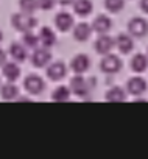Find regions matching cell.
Segmentation results:
<instances>
[{
	"instance_id": "1",
	"label": "cell",
	"mask_w": 148,
	"mask_h": 159,
	"mask_svg": "<svg viewBox=\"0 0 148 159\" xmlns=\"http://www.w3.org/2000/svg\"><path fill=\"white\" fill-rule=\"evenodd\" d=\"M11 25H13L14 30L25 33V31H31L38 25V19L33 14L20 11V13H16V14L11 16Z\"/></svg>"
},
{
	"instance_id": "2",
	"label": "cell",
	"mask_w": 148,
	"mask_h": 159,
	"mask_svg": "<svg viewBox=\"0 0 148 159\" xmlns=\"http://www.w3.org/2000/svg\"><path fill=\"white\" fill-rule=\"evenodd\" d=\"M100 69L105 73H109V75L117 73L122 69V61L117 55H111V53L103 55V59L100 61Z\"/></svg>"
},
{
	"instance_id": "3",
	"label": "cell",
	"mask_w": 148,
	"mask_h": 159,
	"mask_svg": "<svg viewBox=\"0 0 148 159\" xmlns=\"http://www.w3.org/2000/svg\"><path fill=\"white\" fill-rule=\"evenodd\" d=\"M128 33L132 38H143L148 33V22L143 17H132L128 22Z\"/></svg>"
},
{
	"instance_id": "4",
	"label": "cell",
	"mask_w": 148,
	"mask_h": 159,
	"mask_svg": "<svg viewBox=\"0 0 148 159\" xmlns=\"http://www.w3.org/2000/svg\"><path fill=\"white\" fill-rule=\"evenodd\" d=\"M70 91L78 97H86L89 94V83L84 80V76H81V73H77L70 80Z\"/></svg>"
},
{
	"instance_id": "5",
	"label": "cell",
	"mask_w": 148,
	"mask_h": 159,
	"mask_svg": "<svg viewBox=\"0 0 148 159\" xmlns=\"http://www.w3.org/2000/svg\"><path fill=\"white\" fill-rule=\"evenodd\" d=\"M50 59H52V53H50V50L47 47H41V48L36 47L34 52L31 53V64L34 67H38V69L48 66Z\"/></svg>"
},
{
	"instance_id": "6",
	"label": "cell",
	"mask_w": 148,
	"mask_h": 159,
	"mask_svg": "<svg viewBox=\"0 0 148 159\" xmlns=\"http://www.w3.org/2000/svg\"><path fill=\"white\" fill-rule=\"evenodd\" d=\"M24 88L30 94L38 95V94H41L45 89V83H44V80L41 76H38V75H28L25 78V81H24Z\"/></svg>"
},
{
	"instance_id": "7",
	"label": "cell",
	"mask_w": 148,
	"mask_h": 159,
	"mask_svg": "<svg viewBox=\"0 0 148 159\" xmlns=\"http://www.w3.org/2000/svg\"><path fill=\"white\" fill-rule=\"evenodd\" d=\"M126 91H128L131 95H137V97H139V95H142V94L146 91V81H145L142 76L136 75V76H132V78L128 80Z\"/></svg>"
},
{
	"instance_id": "8",
	"label": "cell",
	"mask_w": 148,
	"mask_h": 159,
	"mask_svg": "<svg viewBox=\"0 0 148 159\" xmlns=\"http://www.w3.org/2000/svg\"><path fill=\"white\" fill-rule=\"evenodd\" d=\"M115 47V39H112L111 36H108L106 33L105 34H100L95 41V52L100 53V55H108L111 53V50Z\"/></svg>"
},
{
	"instance_id": "9",
	"label": "cell",
	"mask_w": 148,
	"mask_h": 159,
	"mask_svg": "<svg viewBox=\"0 0 148 159\" xmlns=\"http://www.w3.org/2000/svg\"><path fill=\"white\" fill-rule=\"evenodd\" d=\"M91 67V58L87 55H75L70 61V69L75 72V73H84L87 69Z\"/></svg>"
},
{
	"instance_id": "10",
	"label": "cell",
	"mask_w": 148,
	"mask_h": 159,
	"mask_svg": "<svg viewBox=\"0 0 148 159\" xmlns=\"http://www.w3.org/2000/svg\"><path fill=\"white\" fill-rule=\"evenodd\" d=\"M115 47L119 48V52H120L122 55H128V53H131L132 48H134L132 36H131L129 33H128V34L120 33V34L115 38Z\"/></svg>"
},
{
	"instance_id": "11",
	"label": "cell",
	"mask_w": 148,
	"mask_h": 159,
	"mask_svg": "<svg viewBox=\"0 0 148 159\" xmlns=\"http://www.w3.org/2000/svg\"><path fill=\"white\" fill-rule=\"evenodd\" d=\"M73 16L72 14H69L67 11H61V13H58L56 16H55V25H56V28L59 30V31H69L72 27H73Z\"/></svg>"
},
{
	"instance_id": "12",
	"label": "cell",
	"mask_w": 148,
	"mask_h": 159,
	"mask_svg": "<svg viewBox=\"0 0 148 159\" xmlns=\"http://www.w3.org/2000/svg\"><path fill=\"white\" fill-rule=\"evenodd\" d=\"M67 73V67L64 62H53L47 67V76L52 80V81H59V80H62Z\"/></svg>"
},
{
	"instance_id": "13",
	"label": "cell",
	"mask_w": 148,
	"mask_h": 159,
	"mask_svg": "<svg viewBox=\"0 0 148 159\" xmlns=\"http://www.w3.org/2000/svg\"><path fill=\"white\" fill-rule=\"evenodd\" d=\"M111 27H112V20H111V17L106 16V14L97 16V17L94 19V22H92V30L97 31L98 34L108 33V31L111 30Z\"/></svg>"
},
{
	"instance_id": "14",
	"label": "cell",
	"mask_w": 148,
	"mask_h": 159,
	"mask_svg": "<svg viewBox=\"0 0 148 159\" xmlns=\"http://www.w3.org/2000/svg\"><path fill=\"white\" fill-rule=\"evenodd\" d=\"M92 25L86 24V22H80L78 25H75V28H73V39L78 41V42H84L91 38L92 34Z\"/></svg>"
},
{
	"instance_id": "15",
	"label": "cell",
	"mask_w": 148,
	"mask_h": 159,
	"mask_svg": "<svg viewBox=\"0 0 148 159\" xmlns=\"http://www.w3.org/2000/svg\"><path fill=\"white\" fill-rule=\"evenodd\" d=\"M38 38H39V42L42 44V47L50 48V47H53L56 44V34H55V31L50 27H42L39 30Z\"/></svg>"
},
{
	"instance_id": "16",
	"label": "cell",
	"mask_w": 148,
	"mask_h": 159,
	"mask_svg": "<svg viewBox=\"0 0 148 159\" xmlns=\"http://www.w3.org/2000/svg\"><path fill=\"white\" fill-rule=\"evenodd\" d=\"M2 73H3V76L8 80V81L14 83L16 80L19 78V75H20V67L17 66L16 61H10V62H5L2 66Z\"/></svg>"
},
{
	"instance_id": "17",
	"label": "cell",
	"mask_w": 148,
	"mask_h": 159,
	"mask_svg": "<svg viewBox=\"0 0 148 159\" xmlns=\"http://www.w3.org/2000/svg\"><path fill=\"white\" fill-rule=\"evenodd\" d=\"M73 10H75V13L81 17L84 16H89L94 10V3L91 2V0H73Z\"/></svg>"
},
{
	"instance_id": "18",
	"label": "cell",
	"mask_w": 148,
	"mask_h": 159,
	"mask_svg": "<svg viewBox=\"0 0 148 159\" xmlns=\"http://www.w3.org/2000/svg\"><path fill=\"white\" fill-rule=\"evenodd\" d=\"M0 95H2V98L7 100V102L16 100L19 97V88L16 84H13V81H8L0 88Z\"/></svg>"
},
{
	"instance_id": "19",
	"label": "cell",
	"mask_w": 148,
	"mask_h": 159,
	"mask_svg": "<svg viewBox=\"0 0 148 159\" xmlns=\"http://www.w3.org/2000/svg\"><path fill=\"white\" fill-rule=\"evenodd\" d=\"M10 55L16 62H24L27 59V47L24 44L14 42L10 45Z\"/></svg>"
},
{
	"instance_id": "20",
	"label": "cell",
	"mask_w": 148,
	"mask_h": 159,
	"mask_svg": "<svg viewBox=\"0 0 148 159\" xmlns=\"http://www.w3.org/2000/svg\"><path fill=\"white\" fill-rule=\"evenodd\" d=\"M131 69H132V72H137V73L145 72L148 69V56L143 53L134 55L131 59Z\"/></svg>"
},
{
	"instance_id": "21",
	"label": "cell",
	"mask_w": 148,
	"mask_h": 159,
	"mask_svg": "<svg viewBox=\"0 0 148 159\" xmlns=\"http://www.w3.org/2000/svg\"><path fill=\"white\" fill-rule=\"evenodd\" d=\"M106 100L109 103H123L126 100V94H125V91L122 88L114 86V88H111L106 92Z\"/></svg>"
},
{
	"instance_id": "22",
	"label": "cell",
	"mask_w": 148,
	"mask_h": 159,
	"mask_svg": "<svg viewBox=\"0 0 148 159\" xmlns=\"http://www.w3.org/2000/svg\"><path fill=\"white\" fill-rule=\"evenodd\" d=\"M69 97H70V89L65 88V86H58V88L53 91V94H52L53 102H58V103H61V102H67Z\"/></svg>"
},
{
	"instance_id": "23",
	"label": "cell",
	"mask_w": 148,
	"mask_h": 159,
	"mask_svg": "<svg viewBox=\"0 0 148 159\" xmlns=\"http://www.w3.org/2000/svg\"><path fill=\"white\" fill-rule=\"evenodd\" d=\"M38 42H39V38L33 33V30H31V31H25V33L22 34V44H24L25 47L36 48V47H38Z\"/></svg>"
},
{
	"instance_id": "24",
	"label": "cell",
	"mask_w": 148,
	"mask_h": 159,
	"mask_svg": "<svg viewBox=\"0 0 148 159\" xmlns=\"http://www.w3.org/2000/svg\"><path fill=\"white\" fill-rule=\"evenodd\" d=\"M105 7L109 13H120L125 7V0H105Z\"/></svg>"
},
{
	"instance_id": "25",
	"label": "cell",
	"mask_w": 148,
	"mask_h": 159,
	"mask_svg": "<svg viewBox=\"0 0 148 159\" xmlns=\"http://www.w3.org/2000/svg\"><path fill=\"white\" fill-rule=\"evenodd\" d=\"M19 7H20V11L33 14L38 10V0H19Z\"/></svg>"
},
{
	"instance_id": "26",
	"label": "cell",
	"mask_w": 148,
	"mask_h": 159,
	"mask_svg": "<svg viewBox=\"0 0 148 159\" xmlns=\"http://www.w3.org/2000/svg\"><path fill=\"white\" fill-rule=\"evenodd\" d=\"M56 0H38V8L44 10V11H48L55 7Z\"/></svg>"
},
{
	"instance_id": "27",
	"label": "cell",
	"mask_w": 148,
	"mask_h": 159,
	"mask_svg": "<svg viewBox=\"0 0 148 159\" xmlns=\"http://www.w3.org/2000/svg\"><path fill=\"white\" fill-rule=\"evenodd\" d=\"M139 7H140V10H142L145 14H148V0H140Z\"/></svg>"
},
{
	"instance_id": "28",
	"label": "cell",
	"mask_w": 148,
	"mask_h": 159,
	"mask_svg": "<svg viewBox=\"0 0 148 159\" xmlns=\"http://www.w3.org/2000/svg\"><path fill=\"white\" fill-rule=\"evenodd\" d=\"M5 62H7V53H5V50L0 48V67H2Z\"/></svg>"
},
{
	"instance_id": "29",
	"label": "cell",
	"mask_w": 148,
	"mask_h": 159,
	"mask_svg": "<svg viewBox=\"0 0 148 159\" xmlns=\"http://www.w3.org/2000/svg\"><path fill=\"white\" fill-rule=\"evenodd\" d=\"M56 2L59 5H62V7H67V5H72L73 3V0H56Z\"/></svg>"
},
{
	"instance_id": "30",
	"label": "cell",
	"mask_w": 148,
	"mask_h": 159,
	"mask_svg": "<svg viewBox=\"0 0 148 159\" xmlns=\"http://www.w3.org/2000/svg\"><path fill=\"white\" fill-rule=\"evenodd\" d=\"M2 39H3V33L0 31V42H2Z\"/></svg>"
},
{
	"instance_id": "31",
	"label": "cell",
	"mask_w": 148,
	"mask_h": 159,
	"mask_svg": "<svg viewBox=\"0 0 148 159\" xmlns=\"http://www.w3.org/2000/svg\"><path fill=\"white\" fill-rule=\"evenodd\" d=\"M146 53H148V50H146Z\"/></svg>"
}]
</instances>
